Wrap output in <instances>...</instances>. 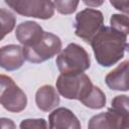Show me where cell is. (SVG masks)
<instances>
[{
	"instance_id": "10",
	"label": "cell",
	"mask_w": 129,
	"mask_h": 129,
	"mask_svg": "<svg viewBox=\"0 0 129 129\" xmlns=\"http://www.w3.org/2000/svg\"><path fill=\"white\" fill-rule=\"evenodd\" d=\"M23 48L17 44H7L0 47V67L6 71H16L24 63Z\"/></svg>"
},
{
	"instance_id": "8",
	"label": "cell",
	"mask_w": 129,
	"mask_h": 129,
	"mask_svg": "<svg viewBox=\"0 0 129 129\" xmlns=\"http://www.w3.org/2000/svg\"><path fill=\"white\" fill-rule=\"evenodd\" d=\"M5 3L16 13L39 19H49L54 14L52 1L46 0H6Z\"/></svg>"
},
{
	"instance_id": "17",
	"label": "cell",
	"mask_w": 129,
	"mask_h": 129,
	"mask_svg": "<svg viewBox=\"0 0 129 129\" xmlns=\"http://www.w3.org/2000/svg\"><path fill=\"white\" fill-rule=\"evenodd\" d=\"M79 1L74 0H56L53 1L54 9H56L60 14H72L77 10Z\"/></svg>"
},
{
	"instance_id": "20",
	"label": "cell",
	"mask_w": 129,
	"mask_h": 129,
	"mask_svg": "<svg viewBox=\"0 0 129 129\" xmlns=\"http://www.w3.org/2000/svg\"><path fill=\"white\" fill-rule=\"evenodd\" d=\"M0 129H16V125L13 120L9 118H0Z\"/></svg>"
},
{
	"instance_id": "11",
	"label": "cell",
	"mask_w": 129,
	"mask_h": 129,
	"mask_svg": "<svg viewBox=\"0 0 129 129\" xmlns=\"http://www.w3.org/2000/svg\"><path fill=\"white\" fill-rule=\"evenodd\" d=\"M42 27L35 21H24L16 26L15 36L17 40L23 45L28 46L36 41L43 33Z\"/></svg>"
},
{
	"instance_id": "4",
	"label": "cell",
	"mask_w": 129,
	"mask_h": 129,
	"mask_svg": "<svg viewBox=\"0 0 129 129\" xmlns=\"http://www.w3.org/2000/svg\"><path fill=\"white\" fill-rule=\"evenodd\" d=\"M55 63L60 74H81L91 67V58L83 46L70 43L58 54Z\"/></svg>"
},
{
	"instance_id": "7",
	"label": "cell",
	"mask_w": 129,
	"mask_h": 129,
	"mask_svg": "<svg viewBox=\"0 0 129 129\" xmlns=\"http://www.w3.org/2000/svg\"><path fill=\"white\" fill-rule=\"evenodd\" d=\"M104 16L100 10L86 8L76 15L75 33L85 42L90 43L104 26Z\"/></svg>"
},
{
	"instance_id": "3",
	"label": "cell",
	"mask_w": 129,
	"mask_h": 129,
	"mask_svg": "<svg viewBox=\"0 0 129 129\" xmlns=\"http://www.w3.org/2000/svg\"><path fill=\"white\" fill-rule=\"evenodd\" d=\"M61 46V40L57 35L43 31L42 35L36 41L22 48L26 60L32 63H40L59 53Z\"/></svg>"
},
{
	"instance_id": "15",
	"label": "cell",
	"mask_w": 129,
	"mask_h": 129,
	"mask_svg": "<svg viewBox=\"0 0 129 129\" xmlns=\"http://www.w3.org/2000/svg\"><path fill=\"white\" fill-rule=\"evenodd\" d=\"M15 15L5 8H0V41L15 27Z\"/></svg>"
},
{
	"instance_id": "19",
	"label": "cell",
	"mask_w": 129,
	"mask_h": 129,
	"mask_svg": "<svg viewBox=\"0 0 129 129\" xmlns=\"http://www.w3.org/2000/svg\"><path fill=\"white\" fill-rule=\"evenodd\" d=\"M110 4L112 6H114L117 10H120L121 12H124L125 15L128 14V11H129V1L126 0V1H110Z\"/></svg>"
},
{
	"instance_id": "2",
	"label": "cell",
	"mask_w": 129,
	"mask_h": 129,
	"mask_svg": "<svg viewBox=\"0 0 129 129\" xmlns=\"http://www.w3.org/2000/svg\"><path fill=\"white\" fill-rule=\"evenodd\" d=\"M111 104L107 112L97 114L90 119L88 129H129L128 96H116Z\"/></svg>"
},
{
	"instance_id": "16",
	"label": "cell",
	"mask_w": 129,
	"mask_h": 129,
	"mask_svg": "<svg viewBox=\"0 0 129 129\" xmlns=\"http://www.w3.org/2000/svg\"><path fill=\"white\" fill-rule=\"evenodd\" d=\"M111 27L128 35L129 24H128V15L123 14H113L110 19Z\"/></svg>"
},
{
	"instance_id": "13",
	"label": "cell",
	"mask_w": 129,
	"mask_h": 129,
	"mask_svg": "<svg viewBox=\"0 0 129 129\" xmlns=\"http://www.w3.org/2000/svg\"><path fill=\"white\" fill-rule=\"evenodd\" d=\"M35 103L39 110L49 112L59 104V95L52 86L44 85L36 91Z\"/></svg>"
},
{
	"instance_id": "14",
	"label": "cell",
	"mask_w": 129,
	"mask_h": 129,
	"mask_svg": "<svg viewBox=\"0 0 129 129\" xmlns=\"http://www.w3.org/2000/svg\"><path fill=\"white\" fill-rule=\"evenodd\" d=\"M106 101V95L104 92L99 87L93 86L89 94L81 101V103L90 109L99 110L105 107Z\"/></svg>"
},
{
	"instance_id": "12",
	"label": "cell",
	"mask_w": 129,
	"mask_h": 129,
	"mask_svg": "<svg viewBox=\"0 0 129 129\" xmlns=\"http://www.w3.org/2000/svg\"><path fill=\"white\" fill-rule=\"evenodd\" d=\"M128 69L129 61L124 60L105 77L106 85L114 91H128Z\"/></svg>"
},
{
	"instance_id": "6",
	"label": "cell",
	"mask_w": 129,
	"mask_h": 129,
	"mask_svg": "<svg viewBox=\"0 0 129 129\" xmlns=\"http://www.w3.org/2000/svg\"><path fill=\"white\" fill-rule=\"evenodd\" d=\"M0 104L12 113H19L26 108L27 97L12 78L0 75Z\"/></svg>"
},
{
	"instance_id": "21",
	"label": "cell",
	"mask_w": 129,
	"mask_h": 129,
	"mask_svg": "<svg viewBox=\"0 0 129 129\" xmlns=\"http://www.w3.org/2000/svg\"><path fill=\"white\" fill-rule=\"evenodd\" d=\"M84 3L86 5H89V7H97L99 5L103 4V1H84Z\"/></svg>"
},
{
	"instance_id": "5",
	"label": "cell",
	"mask_w": 129,
	"mask_h": 129,
	"mask_svg": "<svg viewBox=\"0 0 129 129\" xmlns=\"http://www.w3.org/2000/svg\"><path fill=\"white\" fill-rule=\"evenodd\" d=\"M93 86L90 78L84 73L60 74L56 80V91L59 95L80 102L89 94Z\"/></svg>"
},
{
	"instance_id": "18",
	"label": "cell",
	"mask_w": 129,
	"mask_h": 129,
	"mask_svg": "<svg viewBox=\"0 0 129 129\" xmlns=\"http://www.w3.org/2000/svg\"><path fill=\"white\" fill-rule=\"evenodd\" d=\"M20 129H48L47 122L42 119H24L20 122Z\"/></svg>"
},
{
	"instance_id": "9",
	"label": "cell",
	"mask_w": 129,
	"mask_h": 129,
	"mask_svg": "<svg viewBox=\"0 0 129 129\" xmlns=\"http://www.w3.org/2000/svg\"><path fill=\"white\" fill-rule=\"evenodd\" d=\"M48 129H82L78 117L68 108L60 107L48 116Z\"/></svg>"
},
{
	"instance_id": "1",
	"label": "cell",
	"mask_w": 129,
	"mask_h": 129,
	"mask_svg": "<svg viewBox=\"0 0 129 129\" xmlns=\"http://www.w3.org/2000/svg\"><path fill=\"white\" fill-rule=\"evenodd\" d=\"M127 36L111 26H103L90 42L97 62L108 68L122 59L128 47Z\"/></svg>"
}]
</instances>
